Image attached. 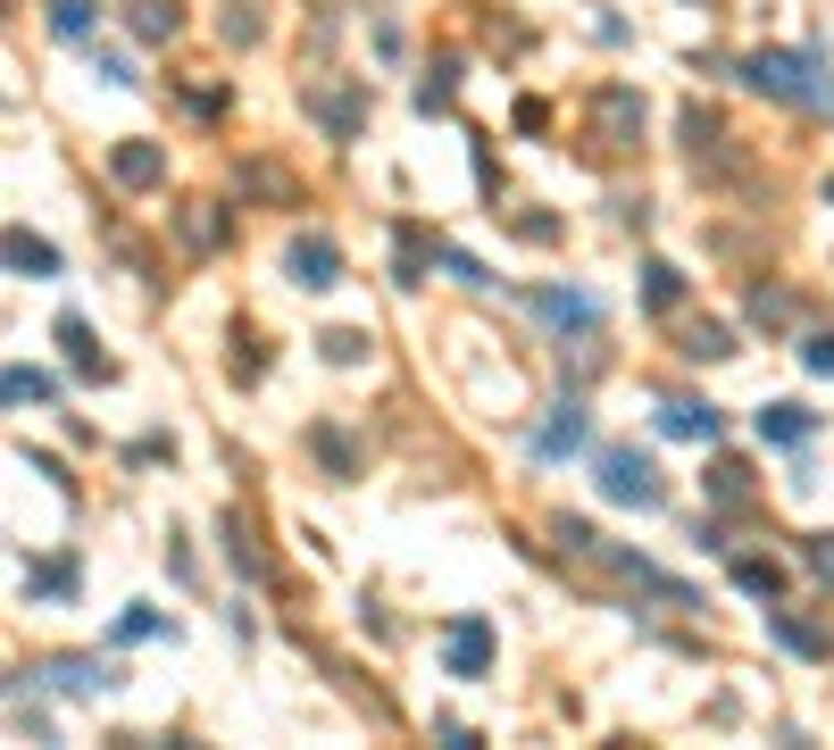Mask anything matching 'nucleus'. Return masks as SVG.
<instances>
[{
  "label": "nucleus",
  "mask_w": 834,
  "mask_h": 750,
  "mask_svg": "<svg viewBox=\"0 0 834 750\" xmlns=\"http://www.w3.org/2000/svg\"><path fill=\"white\" fill-rule=\"evenodd\" d=\"M601 492L609 501H660V484H651V468L634 459V450H609L601 459Z\"/></svg>",
  "instance_id": "f257e3e1"
},
{
  "label": "nucleus",
  "mask_w": 834,
  "mask_h": 750,
  "mask_svg": "<svg viewBox=\"0 0 834 750\" xmlns=\"http://www.w3.org/2000/svg\"><path fill=\"white\" fill-rule=\"evenodd\" d=\"M292 276L301 283H334V243H292Z\"/></svg>",
  "instance_id": "f03ea898"
},
{
  "label": "nucleus",
  "mask_w": 834,
  "mask_h": 750,
  "mask_svg": "<svg viewBox=\"0 0 834 750\" xmlns=\"http://www.w3.org/2000/svg\"><path fill=\"white\" fill-rule=\"evenodd\" d=\"M9 267H25V276H51V243H34V234H9Z\"/></svg>",
  "instance_id": "7ed1b4c3"
},
{
  "label": "nucleus",
  "mask_w": 834,
  "mask_h": 750,
  "mask_svg": "<svg viewBox=\"0 0 834 750\" xmlns=\"http://www.w3.org/2000/svg\"><path fill=\"white\" fill-rule=\"evenodd\" d=\"M667 433H718V417L709 409H693V400H667V417H660Z\"/></svg>",
  "instance_id": "20e7f679"
},
{
  "label": "nucleus",
  "mask_w": 834,
  "mask_h": 750,
  "mask_svg": "<svg viewBox=\"0 0 834 750\" xmlns=\"http://www.w3.org/2000/svg\"><path fill=\"white\" fill-rule=\"evenodd\" d=\"M576 442H585V417H576V409H559V417L543 426V459H550V450H576Z\"/></svg>",
  "instance_id": "39448f33"
},
{
  "label": "nucleus",
  "mask_w": 834,
  "mask_h": 750,
  "mask_svg": "<svg viewBox=\"0 0 834 750\" xmlns=\"http://www.w3.org/2000/svg\"><path fill=\"white\" fill-rule=\"evenodd\" d=\"M451 658H459V675H475V658H484V625H459V634H451Z\"/></svg>",
  "instance_id": "423d86ee"
},
{
  "label": "nucleus",
  "mask_w": 834,
  "mask_h": 750,
  "mask_svg": "<svg viewBox=\"0 0 834 750\" xmlns=\"http://www.w3.org/2000/svg\"><path fill=\"white\" fill-rule=\"evenodd\" d=\"M9 400H51V375H34V367H9Z\"/></svg>",
  "instance_id": "0eeeda50"
},
{
  "label": "nucleus",
  "mask_w": 834,
  "mask_h": 750,
  "mask_svg": "<svg viewBox=\"0 0 834 750\" xmlns=\"http://www.w3.org/2000/svg\"><path fill=\"white\" fill-rule=\"evenodd\" d=\"M58 342H67V351H76V358H84V367H100V351H93V334H84V325H76V318L58 325Z\"/></svg>",
  "instance_id": "6e6552de"
}]
</instances>
